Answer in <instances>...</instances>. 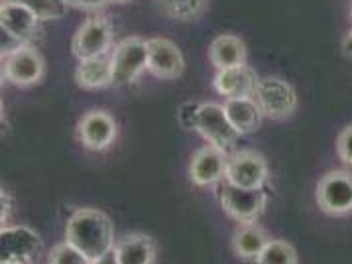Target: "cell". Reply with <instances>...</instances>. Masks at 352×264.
I'll return each instance as SVG.
<instances>
[{
  "mask_svg": "<svg viewBox=\"0 0 352 264\" xmlns=\"http://www.w3.org/2000/svg\"><path fill=\"white\" fill-rule=\"evenodd\" d=\"M65 236L73 247L81 250L91 264L107 258L114 243L113 223L99 209H77L67 221Z\"/></svg>",
  "mask_w": 352,
  "mask_h": 264,
  "instance_id": "obj_1",
  "label": "cell"
},
{
  "mask_svg": "<svg viewBox=\"0 0 352 264\" xmlns=\"http://www.w3.org/2000/svg\"><path fill=\"white\" fill-rule=\"evenodd\" d=\"M209 59H211L212 68L217 70H226L232 65L246 63V45L239 36L223 34L214 38L209 45Z\"/></svg>",
  "mask_w": 352,
  "mask_h": 264,
  "instance_id": "obj_19",
  "label": "cell"
},
{
  "mask_svg": "<svg viewBox=\"0 0 352 264\" xmlns=\"http://www.w3.org/2000/svg\"><path fill=\"white\" fill-rule=\"evenodd\" d=\"M185 70L182 50L166 38L148 40V71L157 79H177Z\"/></svg>",
  "mask_w": 352,
  "mask_h": 264,
  "instance_id": "obj_13",
  "label": "cell"
},
{
  "mask_svg": "<svg viewBox=\"0 0 352 264\" xmlns=\"http://www.w3.org/2000/svg\"><path fill=\"white\" fill-rule=\"evenodd\" d=\"M199 103H185L177 111V121L184 130H197V116H199Z\"/></svg>",
  "mask_w": 352,
  "mask_h": 264,
  "instance_id": "obj_25",
  "label": "cell"
},
{
  "mask_svg": "<svg viewBox=\"0 0 352 264\" xmlns=\"http://www.w3.org/2000/svg\"><path fill=\"white\" fill-rule=\"evenodd\" d=\"M337 154L344 164L352 166V125L340 130L337 139Z\"/></svg>",
  "mask_w": 352,
  "mask_h": 264,
  "instance_id": "obj_26",
  "label": "cell"
},
{
  "mask_svg": "<svg viewBox=\"0 0 352 264\" xmlns=\"http://www.w3.org/2000/svg\"><path fill=\"white\" fill-rule=\"evenodd\" d=\"M157 8L175 20H195L205 12L207 0H157Z\"/></svg>",
  "mask_w": 352,
  "mask_h": 264,
  "instance_id": "obj_21",
  "label": "cell"
},
{
  "mask_svg": "<svg viewBox=\"0 0 352 264\" xmlns=\"http://www.w3.org/2000/svg\"><path fill=\"white\" fill-rule=\"evenodd\" d=\"M111 2H128V0H111Z\"/></svg>",
  "mask_w": 352,
  "mask_h": 264,
  "instance_id": "obj_30",
  "label": "cell"
},
{
  "mask_svg": "<svg viewBox=\"0 0 352 264\" xmlns=\"http://www.w3.org/2000/svg\"><path fill=\"white\" fill-rule=\"evenodd\" d=\"M342 50H344L346 56L352 57V30L346 34V38H344V42H342Z\"/></svg>",
  "mask_w": 352,
  "mask_h": 264,
  "instance_id": "obj_29",
  "label": "cell"
},
{
  "mask_svg": "<svg viewBox=\"0 0 352 264\" xmlns=\"http://www.w3.org/2000/svg\"><path fill=\"white\" fill-rule=\"evenodd\" d=\"M2 213H0V221H2V227L6 225V219H8V205H10V199H8V195L6 192L2 190Z\"/></svg>",
  "mask_w": 352,
  "mask_h": 264,
  "instance_id": "obj_28",
  "label": "cell"
},
{
  "mask_svg": "<svg viewBox=\"0 0 352 264\" xmlns=\"http://www.w3.org/2000/svg\"><path fill=\"white\" fill-rule=\"evenodd\" d=\"M254 99L258 101L264 116L272 121H283L297 109V95L294 87L282 77H264L256 85Z\"/></svg>",
  "mask_w": 352,
  "mask_h": 264,
  "instance_id": "obj_3",
  "label": "cell"
},
{
  "mask_svg": "<svg viewBox=\"0 0 352 264\" xmlns=\"http://www.w3.org/2000/svg\"><path fill=\"white\" fill-rule=\"evenodd\" d=\"M268 243L270 238L266 231L248 223L232 236V250L236 252V256L244 261H258V256L262 254V250L266 249Z\"/></svg>",
  "mask_w": 352,
  "mask_h": 264,
  "instance_id": "obj_20",
  "label": "cell"
},
{
  "mask_svg": "<svg viewBox=\"0 0 352 264\" xmlns=\"http://www.w3.org/2000/svg\"><path fill=\"white\" fill-rule=\"evenodd\" d=\"M63 2L67 6H77V8H85V10H99L111 0H63Z\"/></svg>",
  "mask_w": 352,
  "mask_h": 264,
  "instance_id": "obj_27",
  "label": "cell"
},
{
  "mask_svg": "<svg viewBox=\"0 0 352 264\" xmlns=\"http://www.w3.org/2000/svg\"><path fill=\"white\" fill-rule=\"evenodd\" d=\"M43 57L32 43H18L2 54V79L16 87H32L43 77Z\"/></svg>",
  "mask_w": 352,
  "mask_h": 264,
  "instance_id": "obj_2",
  "label": "cell"
},
{
  "mask_svg": "<svg viewBox=\"0 0 352 264\" xmlns=\"http://www.w3.org/2000/svg\"><path fill=\"white\" fill-rule=\"evenodd\" d=\"M47 263L52 264H87L89 261L77 247H73L69 241L56 245L47 254Z\"/></svg>",
  "mask_w": 352,
  "mask_h": 264,
  "instance_id": "obj_24",
  "label": "cell"
},
{
  "mask_svg": "<svg viewBox=\"0 0 352 264\" xmlns=\"http://www.w3.org/2000/svg\"><path fill=\"white\" fill-rule=\"evenodd\" d=\"M268 164L264 156L252 150H240L226 162V181L242 187H264L268 181Z\"/></svg>",
  "mask_w": 352,
  "mask_h": 264,
  "instance_id": "obj_11",
  "label": "cell"
},
{
  "mask_svg": "<svg viewBox=\"0 0 352 264\" xmlns=\"http://www.w3.org/2000/svg\"><path fill=\"white\" fill-rule=\"evenodd\" d=\"M40 18L24 6L22 2L16 0H2L0 8V24L2 34L14 38L18 43H34L40 34Z\"/></svg>",
  "mask_w": 352,
  "mask_h": 264,
  "instance_id": "obj_10",
  "label": "cell"
},
{
  "mask_svg": "<svg viewBox=\"0 0 352 264\" xmlns=\"http://www.w3.org/2000/svg\"><path fill=\"white\" fill-rule=\"evenodd\" d=\"M42 250V238L28 227H2L0 231V261L4 264L32 263Z\"/></svg>",
  "mask_w": 352,
  "mask_h": 264,
  "instance_id": "obj_9",
  "label": "cell"
},
{
  "mask_svg": "<svg viewBox=\"0 0 352 264\" xmlns=\"http://www.w3.org/2000/svg\"><path fill=\"white\" fill-rule=\"evenodd\" d=\"M197 132L203 139L209 140V144L221 148L223 152L232 148L240 136L239 130L226 116L225 105H217V103H203L199 107Z\"/></svg>",
  "mask_w": 352,
  "mask_h": 264,
  "instance_id": "obj_7",
  "label": "cell"
},
{
  "mask_svg": "<svg viewBox=\"0 0 352 264\" xmlns=\"http://www.w3.org/2000/svg\"><path fill=\"white\" fill-rule=\"evenodd\" d=\"M351 14H352V6H351Z\"/></svg>",
  "mask_w": 352,
  "mask_h": 264,
  "instance_id": "obj_31",
  "label": "cell"
},
{
  "mask_svg": "<svg viewBox=\"0 0 352 264\" xmlns=\"http://www.w3.org/2000/svg\"><path fill=\"white\" fill-rule=\"evenodd\" d=\"M258 75L252 68H248L246 63L240 65H232L226 70H219V73L214 75V91L219 95H223L226 99H236V97H254L256 85H258Z\"/></svg>",
  "mask_w": 352,
  "mask_h": 264,
  "instance_id": "obj_14",
  "label": "cell"
},
{
  "mask_svg": "<svg viewBox=\"0 0 352 264\" xmlns=\"http://www.w3.org/2000/svg\"><path fill=\"white\" fill-rule=\"evenodd\" d=\"M16 2H22L24 6H28L42 22L57 20V18L65 16L67 8H69L63 0H16Z\"/></svg>",
  "mask_w": 352,
  "mask_h": 264,
  "instance_id": "obj_23",
  "label": "cell"
},
{
  "mask_svg": "<svg viewBox=\"0 0 352 264\" xmlns=\"http://www.w3.org/2000/svg\"><path fill=\"white\" fill-rule=\"evenodd\" d=\"M111 45H113L111 22L102 16H93L89 20H85L79 30L75 32V36L71 40V52L81 61V59L107 56Z\"/></svg>",
  "mask_w": 352,
  "mask_h": 264,
  "instance_id": "obj_6",
  "label": "cell"
},
{
  "mask_svg": "<svg viewBox=\"0 0 352 264\" xmlns=\"http://www.w3.org/2000/svg\"><path fill=\"white\" fill-rule=\"evenodd\" d=\"M299 261L296 249L285 241H270L266 249L258 256V263L264 264H296Z\"/></svg>",
  "mask_w": 352,
  "mask_h": 264,
  "instance_id": "obj_22",
  "label": "cell"
},
{
  "mask_svg": "<svg viewBox=\"0 0 352 264\" xmlns=\"http://www.w3.org/2000/svg\"><path fill=\"white\" fill-rule=\"evenodd\" d=\"M77 139L89 150H104L116 139V123L107 111H89L77 125Z\"/></svg>",
  "mask_w": 352,
  "mask_h": 264,
  "instance_id": "obj_12",
  "label": "cell"
},
{
  "mask_svg": "<svg viewBox=\"0 0 352 264\" xmlns=\"http://www.w3.org/2000/svg\"><path fill=\"white\" fill-rule=\"evenodd\" d=\"M225 111L228 121L239 130L240 134H250L262 126L264 112L254 97L226 99Z\"/></svg>",
  "mask_w": 352,
  "mask_h": 264,
  "instance_id": "obj_17",
  "label": "cell"
},
{
  "mask_svg": "<svg viewBox=\"0 0 352 264\" xmlns=\"http://www.w3.org/2000/svg\"><path fill=\"white\" fill-rule=\"evenodd\" d=\"M317 205L327 215H349L352 213V174L335 170L324 174L317 183Z\"/></svg>",
  "mask_w": 352,
  "mask_h": 264,
  "instance_id": "obj_5",
  "label": "cell"
},
{
  "mask_svg": "<svg viewBox=\"0 0 352 264\" xmlns=\"http://www.w3.org/2000/svg\"><path fill=\"white\" fill-rule=\"evenodd\" d=\"M114 263L150 264L155 261V243L148 235L132 233L122 236L114 247Z\"/></svg>",
  "mask_w": 352,
  "mask_h": 264,
  "instance_id": "obj_16",
  "label": "cell"
},
{
  "mask_svg": "<svg viewBox=\"0 0 352 264\" xmlns=\"http://www.w3.org/2000/svg\"><path fill=\"white\" fill-rule=\"evenodd\" d=\"M148 70V40L124 38L113 52V85L132 83Z\"/></svg>",
  "mask_w": 352,
  "mask_h": 264,
  "instance_id": "obj_8",
  "label": "cell"
},
{
  "mask_svg": "<svg viewBox=\"0 0 352 264\" xmlns=\"http://www.w3.org/2000/svg\"><path fill=\"white\" fill-rule=\"evenodd\" d=\"M266 199L264 187H242L226 181L221 190V203L226 215L242 225L254 223L264 213Z\"/></svg>",
  "mask_w": 352,
  "mask_h": 264,
  "instance_id": "obj_4",
  "label": "cell"
},
{
  "mask_svg": "<svg viewBox=\"0 0 352 264\" xmlns=\"http://www.w3.org/2000/svg\"><path fill=\"white\" fill-rule=\"evenodd\" d=\"M225 152L217 146H203L199 148L189 164V178L195 185H212L226 174Z\"/></svg>",
  "mask_w": 352,
  "mask_h": 264,
  "instance_id": "obj_15",
  "label": "cell"
},
{
  "mask_svg": "<svg viewBox=\"0 0 352 264\" xmlns=\"http://www.w3.org/2000/svg\"><path fill=\"white\" fill-rule=\"evenodd\" d=\"M75 81L81 89H102L113 85V57L100 56L81 59L75 70Z\"/></svg>",
  "mask_w": 352,
  "mask_h": 264,
  "instance_id": "obj_18",
  "label": "cell"
}]
</instances>
